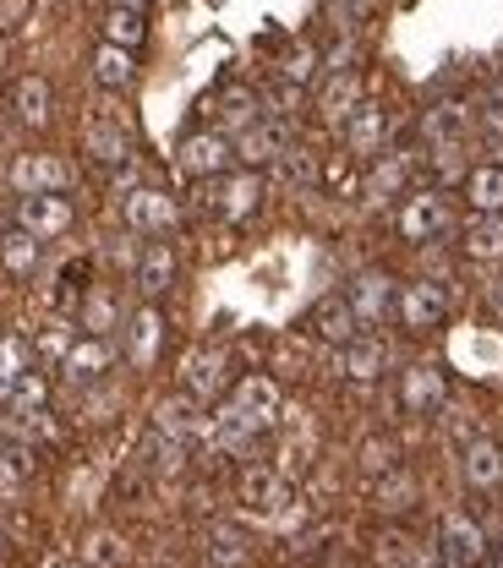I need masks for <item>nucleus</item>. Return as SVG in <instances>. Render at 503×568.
<instances>
[{"label": "nucleus", "instance_id": "obj_26", "mask_svg": "<svg viewBox=\"0 0 503 568\" xmlns=\"http://www.w3.org/2000/svg\"><path fill=\"white\" fill-rule=\"evenodd\" d=\"M39 252H44V241L33 235V230H0V268L11 274V280H33V268H39Z\"/></svg>", "mask_w": 503, "mask_h": 568}, {"label": "nucleus", "instance_id": "obj_33", "mask_svg": "<svg viewBox=\"0 0 503 568\" xmlns=\"http://www.w3.org/2000/svg\"><path fill=\"white\" fill-rule=\"evenodd\" d=\"M465 203L471 213H503V164H476L471 175H465Z\"/></svg>", "mask_w": 503, "mask_h": 568}, {"label": "nucleus", "instance_id": "obj_51", "mask_svg": "<svg viewBox=\"0 0 503 568\" xmlns=\"http://www.w3.org/2000/svg\"><path fill=\"white\" fill-rule=\"evenodd\" d=\"M56 568H88V564H56Z\"/></svg>", "mask_w": 503, "mask_h": 568}, {"label": "nucleus", "instance_id": "obj_1", "mask_svg": "<svg viewBox=\"0 0 503 568\" xmlns=\"http://www.w3.org/2000/svg\"><path fill=\"white\" fill-rule=\"evenodd\" d=\"M449 224H454V209H449V197L427 186V192H405V203L394 213V230H400V241H411V246H427L437 235H449Z\"/></svg>", "mask_w": 503, "mask_h": 568}, {"label": "nucleus", "instance_id": "obj_12", "mask_svg": "<svg viewBox=\"0 0 503 568\" xmlns=\"http://www.w3.org/2000/svg\"><path fill=\"white\" fill-rule=\"evenodd\" d=\"M230 159H235V148L224 132H198V138L181 142V170L192 175V181H214L230 170Z\"/></svg>", "mask_w": 503, "mask_h": 568}, {"label": "nucleus", "instance_id": "obj_31", "mask_svg": "<svg viewBox=\"0 0 503 568\" xmlns=\"http://www.w3.org/2000/svg\"><path fill=\"white\" fill-rule=\"evenodd\" d=\"M356 104H361V77L356 71H334V77L323 82V93H318V115L334 121V126H340Z\"/></svg>", "mask_w": 503, "mask_h": 568}, {"label": "nucleus", "instance_id": "obj_47", "mask_svg": "<svg viewBox=\"0 0 503 568\" xmlns=\"http://www.w3.org/2000/svg\"><path fill=\"white\" fill-rule=\"evenodd\" d=\"M493 99L503 104V67H499V77H493Z\"/></svg>", "mask_w": 503, "mask_h": 568}, {"label": "nucleus", "instance_id": "obj_22", "mask_svg": "<svg viewBox=\"0 0 503 568\" xmlns=\"http://www.w3.org/2000/svg\"><path fill=\"white\" fill-rule=\"evenodd\" d=\"M235 159H241V170L280 164V159H285V126H274V121H258V126H247V132L235 138Z\"/></svg>", "mask_w": 503, "mask_h": 568}, {"label": "nucleus", "instance_id": "obj_48", "mask_svg": "<svg viewBox=\"0 0 503 568\" xmlns=\"http://www.w3.org/2000/svg\"><path fill=\"white\" fill-rule=\"evenodd\" d=\"M493 306H499V312H503V280L493 284Z\"/></svg>", "mask_w": 503, "mask_h": 568}, {"label": "nucleus", "instance_id": "obj_53", "mask_svg": "<svg viewBox=\"0 0 503 568\" xmlns=\"http://www.w3.org/2000/svg\"><path fill=\"white\" fill-rule=\"evenodd\" d=\"M345 568H351V564H345Z\"/></svg>", "mask_w": 503, "mask_h": 568}, {"label": "nucleus", "instance_id": "obj_20", "mask_svg": "<svg viewBox=\"0 0 503 568\" xmlns=\"http://www.w3.org/2000/svg\"><path fill=\"white\" fill-rule=\"evenodd\" d=\"M110 361H115V345L104 334H82V339H72V351L61 355V372L72 383H93V377L110 372Z\"/></svg>", "mask_w": 503, "mask_h": 568}, {"label": "nucleus", "instance_id": "obj_18", "mask_svg": "<svg viewBox=\"0 0 503 568\" xmlns=\"http://www.w3.org/2000/svg\"><path fill=\"white\" fill-rule=\"evenodd\" d=\"M460 470H465V487H476V493H499L503 487V443H493V437H471Z\"/></svg>", "mask_w": 503, "mask_h": 568}, {"label": "nucleus", "instance_id": "obj_7", "mask_svg": "<svg viewBox=\"0 0 503 568\" xmlns=\"http://www.w3.org/2000/svg\"><path fill=\"white\" fill-rule=\"evenodd\" d=\"M394 274H383V268H366V274H356L351 280V290H345V301H351V312H356L361 328H378L383 317H394Z\"/></svg>", "mask_w": 503, "mask_h": 568}, {"label": "nucleus", "instance_id": "obj_35", "mask_svg": "<svg viewBox=\"0 0 503 568\" xmlns=\"http://www.w3.org/2000/svg\"><path fill=\"white\" fill-rule=\"evenodd\" d=\"M121 328V301L104 290V284H93L88 295H82V334H115Z\"/></svg>", "mask_w": 503, "mask_h": 568}, {"label": "nucleus", "instance_id": "obj_5", "mask_svg": "<svg viewBox=\"0 0 503 568\" xmlns=\"http://www.w3.org/2000/svg\"><path fill=\"white\" fill-rule=\"evenodd\" d=\"M224 383H230V355L219 351V345H198V351L181 361V394H192L198 405L219 399Z\"/></svg>", "mask_w": 503, "mask_h": 568}, {"label": "nucleus", "instance_id": "obj_42", "mask_svg": "<svg viewBox=\"0 0 503 568\" xmlns=\"http://www.w3.org/2000/svg\"><path fill=\"white\" fill-rule=\"evenodd\" d=\"M93 564H121V541L115 536H93V552H88Z\"/></svg>", "mask_w": 503, "mask_h": 568}, {"label": "nucleus", "instance_id": "obj_30", "mask_svg": "<svg viewBox=\"0 0 503 568\" xmlns=\"http://www.w3.org/2000/svg\"><path fill=\"white\" fill-rule=\"evenodd\" d=\"M209 437H214V448H224V454H247L258 443V422L247 410H235V405H219V416L209 422Z\"/></svg>", "mask_w": 503, "mask_h": 568}, {"label": "nucleus", "instance_id": "obj_13", "mask_svg": "<svg viewBox=\"0 0 503 568\" xmlns=\"http://www.w3.org/2000/svg\"><path fill=\"white\" fill-rule=\"evenodd\" d=\"M159 351H164V317H159L153 301H143V306L127 317V361H132L138 372H148V366L159 361Z\"/></svg>", "mask_w": 503, "mask_h": 568}, {"label": "nucleus", "instance_id": "obj_43", "mask_svg": "<svg viewBox=\"0 0 503 568\" xmlns=\"http://www.w3.org/2000/svg\"><path fill=\"white\" fill-rule=\"evenodd\" d=\"M39 351H50V355H67V351H72V334H67V328H50V334L39 339Z\"/></svg>", "mask_w": 503, "mask_h": 568}, {"label": "nucleus", "instance_id": "obj_11", "mask_svg": "<svg viewBox=\"0 0 503 568\" xmlns=\"http://www.w3.org/2000/svg\"><path fill=\"white\" fill-rule=\"evenodd\" d=\"M340 138H345V153H351V159H378L383 142H389V110L356 104V110L340 121Z\"/></svg>", "mask_w": 503, "mask_h": 568}, {"label": "nucleus", "instance_id": "obj_49", "mask_svg": "<svg viewBox=\"0 0 503 568\" xmlns=\"http://www.w3.org/2000/svg\"><path fill=\"white\" fill-rule=\"evenodd\" d=\"M110 6H138V11H143L148 0H110Z\"/></svg>", "mask_w": 503, "mask_h": 568}, {"label": "nucleus", "instance_id": "obj_34", "mask_svg": "<svg viewBox=\"0 0 503 568\" xmlns=\"http://www.w3.org/2000/svg\"><path fill=\"white\" fill-rule=\"evenodd\" d=\"M263 104H258V93L252 88H230V93H219V132H247V126H258L263 115H258Z\"/></svg>", "mask_w": 503, "mask_h": 568}, {"label": "nucleus", "instance_id": "obj_40", "mask_svg": "<svg viewBox=\"0 0 503 568\" xmlns=\"http://www.w3.org/2000/svg\"><path fill=\"white\" fill-rule=\"evenodd\" d=\"M416 503V481L405 476V470H394L383 487H378V508H389V514H405Z\"/></svg>", "mask_w": 503, "mask_h": 568}, {"label": "nucleus", "instance_id": "obj_36", "mask_svg": "<svg viewBox=\"0 0 503 568\" xmlns=\"http://www.w3.org/2000/svg\"><path fill=\"white\" fill-rule=\"evenodd\" d=\"M44 405H50V377L28 366V372L17 377V388H11V405H6V410H11L17 422H22V416H39Z\"/></svg>", "mask_w": 503, "mask_h": 568}, {"label": "nucleus", "instance_id": "obj_38", "mask_svg": "<svg viewBox=\"0 0 503 568\" xmlns=\"http://www.w3.org/2000/svg\"><path fill=\"white\" fill-rule=\"evenodd\" d=\"M422 132H427L437 148H443V142H460V132H465V110H460V104H437L427 121H422Z\"/></svg>", "mask_w": 503, "mask_h": 568}, {"label": "nucleus", "instance_id": "obj_8", "mask_svg": "<svg viewBox=\"0 0 503 568\" xmlns=\"http://www.w3.org/2000/svg\"><path fill=\"white\" fill-rule=\"evenodd\" d=\"M121 213H127V224H132L138 235H170V230L181 224V203H175L170 192H159V186H138V192L121 203Z\"/></svg>", "mask_w": 503, "mask_h": 568}, {"label": "nucleus", "instance_id": "obj_25", "mask_svg": "<svg viewBox=\"0 0 503 568\" xmlns=\"http://www.w3.org/2000/svg\"><path fill=\"white\" fill-rule=\"evenodd\" d=\"M383 366H389V345H383L378 334H356V339L345 345V355H340V372H345L351 383H378Z\"/></svg>", "mask_w": 503, "mask_h": 568}, {"label": "nucleus", "instance_id": "obj_29", "mask_svg": "<svg viewBox=\"0 0 503 568\" xmlns=\"http://www.w3.org/2000/svg\"><path fill=\"white\" fill-rule=\"evenodd\" d=\"M198 399L192 394H175V399H159V410H153V432H164V437H175V443H192L198 437Z\"/></svg>", "mask_w": 503, "mask_h": 568}, {"label": "nucleus", "instance_id": "obj_3", "mask_svg": "<svg viewBox=\"0 0 503 568\" xmlns=\"http://www.w3.org/2000/svg\"><path fill=\"white\" fill-rule=\"evenodd\" d=\"M487 552H493V541H487V530H482L471 514H443V525H437V558H443V564L482 568Z\"/></svg>", "mask_w": 503, "mask_h": 568}, {"label": "nucleus", "instance_id": "obj_27", "mask_svg": "<svg viewBox=\"0 0 503 568\" xmlns=\"http://www.w3.org/2000/svg\"><path fill=\"white\" fill-rule=\"evenodd\" d=\"M247 552H252V547H247V530H241V525L219 519V525L203 530V558H209L214 568H241L247 564Z\"/></svg>", "mask_w": 503, "mask_h": 568}, {"label": "nucleus", "instance_id": "obj_6", "mask_svg": "<svg viewBox=\"0 0 503 568\" xmlns=\"http://www.w3.org/2000/svg\"><path fill=\"white\" fill-rule=\"evenodd\" d=\"M72 219H77V209H72V197H67V192H28V197L17 203V224H22V230H33L39 241L67 235V230H72Z\"/></svg>", "mask_w": 503, "mask_h": 568}, {"label": "nucleus", "instance_id": "obj_50", "mask_svg": "<svg viewBox=\"0 0 503 568\" xmlns=\"http://www.w3.org/2000/svg\"><path fill=\"white\" fill-rule=\"evenodd\" d=\"M0 558H6V530H0Z\"/></svg>", "mask_w": 503, "mask_h": 568}, {"label": "nucleus", "instance_id": "obj_52", "mask_svg": "<svg viewBox=\"0 0 503 568\" xmlns=\"http://www.w3.org/2000/svg\"><path fill=\"white\" fill-rule=\"evenodd\" d=\"M499 164H503V142H499Z\"/></svg>", "mask_w": 503, "mask_h": 568}, {"label": "nucleus", "instance_id": "obj_41", "mask_svg": "<svg viewBox=\"0 0 503 568\" xmlns=\"http://www.w3.org/2000/svg\"><path fill=\"white\" fill-rule=\"evenodd\" d=\"M361 470H366V476L394 470V443H383V437H378V443H366V448H361Z\"/></svg>", "mask_w": 503, "mask_h": 568}, {"label": "nucleus", "instance_id": "obj_23", "mask_svg": "<svg viewBox=\"0 0 503 568\" xmlns=\"http://www.w3.org/2000/svg\"><path fill=\"white\" fill-rule=\"evenodd\" d=\"M460 252L471 263H503V213H471L460 230Z\"/></svg>", "mask_w": 503, "mask_h": 568}, {"label": "nucleus", "instance_id": "obj_14", "mask_svg": "<svg viewBox=\"0 0 503 568\" xmlns=\"http://www.w3.org/2000/svg\"><path fill=\"white\" fill-rule=\"evenodd\" d=\"M230 405H235V410H247V416L258 422V432H269V426L280 422V405H285V399H280V383H274V377L252 372V377H241V383H235Z\"/></svg>", "mask_w": 503, "mask_h": 568}, {"label": "nucleus", "instance_id": "obj_45", "mask_svg": "<svg viewBox=\"0 0 503 568\" xmlns=\"http://www.w3.org/2000/svg\"><path fill=\"white\" fill-rule=\"evenodd\" d=\"M405 568H449V564H443V558H437V547H432V552H411V564Z\"/></svg>", "mask_w": 503, "mask_h": 568}, {"label": "nucleus", "instance_id": "obj_10", "mask_svg": "<svg viewBox=\"0 0 503 568\" xmlns=\"http://www.w3.org/2000/svg\"><path fill=\"white\" fill-rule=\"evenodd\" d=\"M443 399H449V383H443V372L432 361H416V366L400 372V405H405V416H437Z\"/></svg>", "mask_w": 503, "mask_h": 568}, {"label": "nucleus", "instance_id": "obj_37", "mask_svg": "<svg viewBox=\"0 0 503 568\" xmlns=\"http://www.w3.org/2000/svg\"><path fill=\"white\" fill-rule=\"evenodd\" d=\"M22 372H28V345L17 334H0V405H11V388Z\"/></svg>", "mask_w": 503, "mask_h": 568}, {"label": "nucleus", "instance_id": "obj_44", "mask_svg": "<svg viewBox=\"0 0 503 568\" xmlns=\"http://www.w3.org/2000/svg\"><path fill=\"white\" fill-rule=\"evenodd\" d=\"M482 132H487L493 142H503V104H499V99H493V110L482 115Z\"/></svg>", "mask_w": 503, "mask_h": 568}, {"label": "nucleus", "instance_id": "obj_4", "mask_svg": "<svg viewBox=\"0 0 503 568\" xmlns=\"http://www.w3.org/2000/svg\"><path fill=\"white\" fill-rule=\"evenodd\" d=\"M6 181H11L17 197H28V192H72L77 170L61 153H17L11 170H6Z\"/></svg>", "mask_w": 503, "mask_h": 568}, {"label": "nucleus", "instance_id": "obj_24", "mask_svg": "<svg viewBox=\"0 0 503 568\" xmlns=\"http://www.w3.org/2000/svg\"><path fill=\"white\" fill-rule=\"evenodd\" d=\"M405 175H411V153H383V159L372 164L366 186H361V203H366V209H383L389 197L405 192Z\"/></svg>", "mask_w": 503, "mask_h": 568}, {"label": "nucleus", "instance_id": "obj_9", "mask_svg": "<svg viewBox=\"0 0 503 568\" xmlns=\"http://www.w3.org/2000/svg\"><path fill=\"white\" fill-rule=\"evenodd\" d=\"M263 203V175L258 170H224V175H214V192H209V209L219 213V219H247V213Z\"/></svg>", "mask_w": 503, "mask_h": 568}, {"label": "nucleus", "instance_id": "obj_15", "mask_svg": "<svg viewBox=\"0 0 503 568\" xmlns=\"http://www.w3.org/2000/svg\"><path fill=\"white\" fill-rule=\"evenodd\" d=\"M138 295L143 301H159V295H170L175 290V252L159 241V235H148V246L138 252Z\"/></svg>", "mask_w": 503, "mask_h": 568}, {"label": "nucleus", "instance_id": "obj_2", "mask_svg": "<svg viewBox=\"0 0 503 568\" xmlns=\"http://www.w3.org/2000/svg\"><path fill=\"white\" fill-rule=\"evenodd\" d=\"M394 317L405 323V334H432L449 317V290L437 280H411L394 295Z\"/></svg>", "mask_w": 503, "mask_h": 568}, {"label": "nucleus", "instance_id": "obj_21", "mask_svg": "<svg viewBox=\"0 0 503 568\" xmlns=\"http://www.w3.org/2000/svg\"><path fill=\"white\" fill-rule=\"evenodd\" d=\"M82 153H88L93 164H104V170H121V164L132 159V138H127V126H115V121H88V126H82Z\"/></svg>", "mask_w": 503, "mask_h": 568}, {"label": "nucleus", "instance_id": "obj_19", "mask_svg": "<svg viewBox=\"0 0 503 568\" xmlns=\"http://www.w3.org/2000/svg\"><path fill=\"white\" fill-rule=\"evenodd\" d=\"M241 503H247L252 514H274V508H285L290 503L285 476H280L274 465H247V470H241Z\"/></svg>", "mask_w": 503, "mask_h": 568}, {"label": "nucleus", "instance_id": "obj_39", "mask_svg": "<svg viewBox=\"0 0 503 568\" xmlns=\"http://www.w3.org/2000/svg\"><path fill=\"white\" fill-rule=\"evenodd\" d=\"M318 67H323V55H318L312 44H295L285 61H280V77H285L290 88H306V82L318 77Z\"/></svg>", "mask_w": 503, "mask_h": 568}, {"label": "nucleus", "instance_id": "obj_32", "mask_svg": "<svg viewBox=\"0 0 503 568\" xmlns=\"http://www.w3.org/2000/svg\"><path fill=\"white\" fill-rule=\"evenodd\" d=\"M99 39H104V44H121V50H138L148 39V17L138 6H110L104 22H99Z\"/></svg>", "mask_w": 503, "mask_h": 568}, {"label": "nucleus", "instance_id": "obj_17", "mask_svg": "<svg viewBox=\"0 0 503 568\" xmlns=\"http://www.w3.org/2000/svg\"><path fill=\"white\" fill-rule=\"evenodd\" d=\"M312 334L323 339V345H334V351H345L351 339L361 334L356 312H351V301L345 295H323L318 306H312Z\"/></svg>", "mask_w": 503, "mask_h": 568}, {"label": "nucleus", "instance_id": "obj_28", "mask_svg": "<svg viewBox=\"0 0 503 568\" xmlns=\"http://www.w3.org/2000/svg\"><path fill=\"white\" fill-rule=\"evenodd\" d=\"M132 77H138V50H121V44H104L99 39V50H93V82L110 88V93H121V88H132Z\"/></svg>", "mask_w": 503, "mask_h": 568}, {"label": "nucleus", "instance_id": "obj_46", "mask_svg": "<svg viewBox=\"0 0 503 568\" xmlns=\"http://www.w3.org/2000/svg\"><path fill=\"white\" fill-rule=\"evenodd\" d=\"M487 558H493V568H503V536L493 541V552H487Z\"/></svg>", "mask_w": 503, "mask_h": 568}, {"label": "nucleus", "instance_id": "obj_16", "mask_svg": "<svg viewBox=\"0 0 503 568\" xmlns=\"http://www.w3.org/2000/svg\"><path fill=\"white\" fill-rule=\"evenodd\" d=\"M11 115H17L28 132H44L50 115H56V88H50L44 77H17V88H11Z\"/></svg>", "mask_w": 503, "mask_h": 568}]
</instances>
